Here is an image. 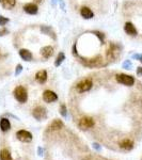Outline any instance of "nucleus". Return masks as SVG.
<instances>
[{"label":"nucleus","mask_w":142,"mask_h":160,"mask_svg":"<svg viewBox=\"0 0 142 160\" xmlns=\"http://www.w3.org/2000/svg\"><path fill=\"white\" fill-rule=\"evenodd\" d=\"M62 127H63V123H62L61 121L56 120V121H53V123H51V125L49 126V128L51 130H58V129H60V128H62Z\"/></svg>","instance_id":"obj_20"},{"label":"nucleus","mask_w":142,"mask_h":160,"mask_svg":"<svg viewBox=\"0 0 142 160\" xmlns=\"http://www.w3.org/2000/svg\"><path fill=\"white\" fill-rule=\"evenodd\" d=\"M117 81L121 84H124V86H131L135 83V78L130 75H126V74H119L117 75Z\"/></svg>","instance_id":"obj_2"},{"label":"nucleus","mask_w":142,"mask_h":160,"mask_svg":"<svg viewBox=\"0 0 142 160\" xmlns=\"http://www.w3.org/2000/svg\"><path fill=\"white\" fill-rule=\"evenodd\" d=\"M32 115H33L37 121H42V120H45L47 116V113H46V109L43 107H37L32 111Z\"/></svg>","instance_id":"obj_4"},{"label":"nucleus","mask_w":142,"mask_h":160,"mask_svg":"<svg viewBox=\"0 0 142 160\" xmlns=\"http://www.w3.org/2000/svg\"><path fill=\"white\" fill-rule=\"evenodd\" d=\"M91 88H92V80L91 79H84L77 84V90L81 93L89 91L91 90Z\"/></svg>","instance_id":"obj_5"},{"label":"nucleus","mask_w":142,"mask_h":160,"mask_svg":"<svg viewBox=\"0 0 142 160\" xmlns=\"http://www.w3.org/2000/svg\"><path fill=\"white\" fill-rule=\"evenodd\" d=\"M35 79H37V81L39 83H45L46 82V80H47V72L46 71H39L35 74Z\"/></svg>","instance_id":"obj_13"},{"label":"nucleus","mask_w":142,"mask_h":160,"mask_svg":"<svg viewBox=\"0 0 142 160\" xmlns=\"http://www.w3.org/2000/svg\"><path fill=\"white\" fill-rule=\"evenodd\" d=\"M0 4L2 6L3 9L11 10L16 4V0H0Z\"/></svg>","instance_id":"obj_16"},{"label":"nucleus","mask_w":142,"mask_h":160,"mask_svg":"<svg viewBox=\"0 0 142 160\" xmlns=\"http://www.w3.org/2000/svg\"><path fill=\"white\" fill-rule=\"evenodd\" d=\"M24 11H25L27 14H30V15H35L39 11L37 9V6L35 3H27L24 6Z\"/></svg>","instance_id":"obj_9"},{"label":"nucleus","mask_w":142,"mask_h":160,"mask_svg":"<svg viewBox=\"0 0 142 160\" xmlns=\"http://www.w3.org/2000/svg\"><path fill=\"white\" fill-rule=\"evenodd\" d=\"M80 15L82 16L84 19H91V18H93L94 14H93L91 9L86 8V6H82L80 9Z\"/></svg>","instance_id":"obj_12"},{"label":"nucleus","mask_w":142,"mask_h":160,"mask_svg":"<svg viewBox=\"0 0 142 160\" xmlns=\"http://www.w3.org/2000/svg\"><path fill=\"white\" fill-rule=\"evenodd\" d=\"M79 127L81 129H89L91 127L94 126V121L91 117H82L80 121H79Z\"/></svg>","instance_id":"obj_6"},{"label":"nucleus","mask_w":142,"mask_h":160,"mask_svg":"<svg viewBox=\"0 0 142 160\" xmlns=\"http://www.w3.org/2000/svg\"><path fill=\"white\" fill-rule=\"evenodd\" d=\"M137 75H138V76H142V67L141 66H139V67L137 68Z\"/></svg>","instance_id":"obj_29"},{"label":"nucleus","mask_w":142,"mask_h":160,"mask_svg":"<svg viewBox=\"0 0 142 160\" xmlns=\"http://www.w3.org/2000/svg\"><path fill=\"white\" fill-rule=\"evenodd\" d=\"M19 55H20V58H22V60H25V61H31L32 58H33L31 51L28 49H20L19 50Z\"/></svg>","instance_id":"obj_15"},{"label":"nucleus","mask_w":142,"mask_h":160,"mask_svg":"<svg viewBox=\"0 0 142 160\" xmlns=\"http://www.w3.org/2000/svg\"><path fill=\"white\" fill-rule=\"evenodd\" d=\"M119 47L115 44H110L108 50H107V53H106V57H107V60H114V59L117 58L119 55Z\"/></svg>","instance_id":"obj_3"},{"label":"nucleus","mask_w":142,"mask_h":160,"mask_svg":"<svg viewBox=\"0 0 142 160\" xmlns=\"http://www.w3.org/2000/svg\"><path fill=\"white\" fill-rule=\"evenodd\" d=\"M9 33V31L6 30V28H2L1 30H0V36H3V35H6V34Z\"/></svg>","instance_id":"obj_27"},{"label":"nucleus","mask_w":142,"mask_h":160,"mask_svg":"<svg viewBox=\"0 0 142 160\" xmlns=\"http://www.w3.org/2000/svg\"><path fill=\"white\" fill-rule=\"evenodd\" d=\"M41 31H42V33L50 36L53 40H57V35L56 33H55V31H53V28H50L49 26H41Z\"/></svg>","instance_id":"obj_10"},{"label":"nucleus","mask_w":142,"mask_h":160,"mask_svg":"<svg viewBox=\"0 0 142 160\" xmlns=\"http://www.w3.org/2000/svg\"><path fill=\"white\" fill-rule=\"evenodd\" d=\"M0 160H13L12 157H11V154L8 149H2L0 152Z\"/></svg>","instance_id":"obj_19"},{"label":"nucleus","mask_w":142,"mask_h":160,"mask_svg":"<svg viewBox=\"0 0 142 160\" xmlns=\"http://www.w3.org/2000/svg\"><path fill=\"white\" fill-rule=\"evenodd\" d=\"M0 128L2 131H8L11 128V124H10L8 119H1L0 121Z\"/></svg>","instance_id":"obj_18"},{"label":"nucleus","mask_w":142,"mask_h":160,"mask_svg":"<svg viewBox=\"0 0 142 160\" xmlns=\"http://www.w3.org/2000/svg\"><path fill=\"white\" fill-rule=\"evenodd\" d=\"M14 97L16 98V100H18L19 102L22 104H25L28 99V93H27V90L24 88V86H17L14 90Z\"/></svg>","instance_id":"obj_1"},{"label":"nucleus","mask_w":142,"mask_h":160,"mask_svg":"<svg viewBox=\"0 0 142 160\" xmlns=\"http://www.w3.org/2000/svg\"><path fill=\"white\" fill-rule=\"evenodd\" d=\"M57 1H58V0H51V4H53V6H56Z\"/></svg>","instance_id":"obj_30"},{"label":"nucleus","mask_w":142,"mask_h":160,"mask_svg":"<svg viewBox=\"0 0 142 160\" xmlns=\"http://www.w3.org/2000/svg\"><path fill=\"white\" fill-rule=\"evenodd\" d=\"M60 112H61V114L63 116H66V107H65L64 105L61 106V108H60Z\"/></svg>","instance_id":"obj_25"},{"label":"nucleus","mask_w":142,"mask_h":160,"mask_svg":"<svg viewBox=\"0 0 142 160\" xmlns=\"http://www.w3.org/2000/svg\"><path fill=\"white\" fill-rule=\"evenodd\" d=\"M133 144H134L133 141H130V140H128V139H125V140L120 142V147L123 148V149L129 151V149L133 148Z\"/></svg>","instance_id":"obj_17"},{"label":"nucleus","mask_w":142,"mask_h":160,"mask_svg":"<svg viewBox=\"0 0 142 160\" xmlns=\"http://www.w3.org/2000/svg\"><path fill=\"white\" fill-rule=\"evenodd\" d=\"M10 19L6 18V17H4V16L0 15V26H4L6 24H8L9 22Z\"/></svg>","instance_id":"obj_23"},{"label":"nucleus","mask_w":142,"mask_h":160,"mask_svg":"<svg viewBox=\"0 0 142 160\" xmlns=\"http://www.w3.org/2000/svg\"><path fill=\"white\" fill-rule=\"evenodd\" d=\"M16 137L19 141L22 142H30L32 140V135H31L29 131H26V130H19L16 133Z\"/></svg>","instance_id":"obj_7"},{"label":"nucleus","mask_w":142,"mask_h":160,"mask_svg":"<svg viewBox=\"0 0 142 160\" xmlns=\"http://www.w3.org/2000/svg\"><path fill=\"white\" fill-rule=\"evenodd\" d=\"M65 60V55L63 53H59L58 57H57L56 61H55V66H60L61 65V63Z\"/></svg>","instance_id":"obj_21"},{"label":"nucleus","mask_w":142,"mask_h":160,"mask_svg":"<svg viewBox=\"0 0 142 160\" xmlns=\"http://www.w3.org/2000/svg\"><path fill=\"white\" fill-rule=\"evenodd\" d=\"M43 99L45 102H53L58 99V96H57L56 93L53 92V91L46 90V91L43 93Z\"/></svg>","instance_id":"obj_8"},{"label":"nucleus","mask_w":142,"mask_h":160,"mask_svg":"<svg viewBox=\"0 0 142 160\" xmlns=\"http://www.w3.org/2000/svg\"><path fill=\"white\" fill-rule=\"evenodd\" d=\"M59 1V4H60V8H61L63 11H65V3L63 0H58Z\"/></svg>","instance_id":"obj_28"},{"label":"nucleus","mask_w":142,"mask_h":160,"mask_svg":"<svg viewBox=\"0 0 142 160\" xmlns=\"http://www.w3.org/2000/svg\"><path fill=\"white\" fill-rule=\"evenodd\" d=\"M133 59L139 60V61L142 63V55H141V53H135V55H133Z\"/></svg>","instance_id":"obj_26"},{"label":"nucleus","mask_w":142,"mask_h":160,"mask_svg":"<svg viewBox=\"0 0 142 160\" xmlns=\"http://www.w3.org/2000/svg\"><path fill=\"white\" fill-rule=\"evenodd\" d=\"M124 30H125V32H126L128 35H131V36H136L137 33H138L136 27H135L131 22H126L125 26H124Z\"/></svg>","instance_id":"obj_11"},{"label":"nucleus","mask_w":142,"mask_h":160,"mask_svg":"<svg viewBox=\"0 0 142 160\" xmlns=\"http://www.w3.org/2000/svg\"><path fill=\"white\" fill-rule=\"evenodd\" d=\"M41 1H42V0H37V2H41Z\"/></svg>","instance_id":"obj_31"},{"label":"nucleus","mask_w":142,"mask_h":160,"mask_svg":"<svg viewBox=\"0 0 142 160\" xmlns=\"http://www.w3.org/2000/svg\"><path fill=\"white\" fill-rule=\"evenodd\" d=\"M22 64H18L17 66H16V68H15V76H18V75L22 73Z\"/></svg>","instance_id":"obj_24"},{"label":"nucleus","mask_w":142,"mask_h":160,"mask_svg":"<svg viewBox=\"0 0 142 160\" xmlns=\"http://www.w3.org/2000/svg\"><path fill=\"white\" fill-rule=\"evenodd\" d=\"M41 55H43L45 59L50 58L53 55V48L51 46H45L41 49Z\"/></svg>","instance_id":"obj_14"},{"label":"nucleus","mask_w":142,"mask_h":160,"mask_svg":"<svg viewBox=\"0 0 142 160\" xmlns=\"http://www.w3.org/2000/svg\"><path fill=\"white\" fill-rule=\"evenodd\" d=\"M131 66H133V64H131L130 60H126V61H124L123 64H122V67H123L124 69H131Z\"/></svg>","instance_id":"obj_22"}]
</instances>
